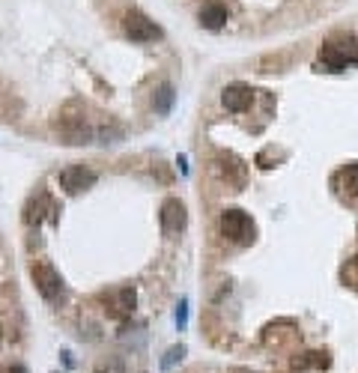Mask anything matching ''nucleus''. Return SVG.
<instances>
[{"mask_svg": "<svg viewBox=\"0 0 358 373\" xmlns=\"http://www.w3.org/2000/svg\"><path fill=\"white\" fill-rule=\"evenodd\" d=\"M347 275H349L352 281H358V257H355V260L349 263V269H343V278H347Z\"/></svg>", "mask_w": 358, "mask_h": 373, "instance_id": "nucleus-13", "label": "nucleus"}, {"mask_svg": "<svg viewBox=\"0 0 358 373\" xmlns=\"http://www.w3.org/2000/svg\"><path fill=\"white\" fill-rule=\"evenodd\" d=\"M57 182H60V185H63L66 191H72V194H78V191H84V189H90V185L96 182V170H90V167H84V165H72V167L60 170V177H57Z\"/></svg>", "mask_w": 358, "mask_h": 373, "instance_id": "nucleus-4", "label": "nucleus"}, {"mask_svg": "<svg viewBox=\"0 0 358 373\" xmlns=\"http://www.w3.org/2000/svg\"><path fill=\"white\" fill-rule=\"evenodd\" d=\"M221 233L236 242V245H251L254 236H257V227L251 221V215L248 212H242V209H224L221 212Z\"/></svg>", "mask_w": 358, "mask_h": 373, "instance_id": "nucleus-2", "label": "nucleus"}, {"mask_svg": "<svg viewBox=\"0 0 358 373\" xmlns=\"http://www.w3.org/2000/svg\"><path fill=\"white\" fill-rule=\"evenodd\" d=\"M185 352H189V350H185L182 343H177V347H170V350L164 352V358H162V362H159L162 373H170V370H174L177 364H182V358H185Z\"/></svg>", "mask_w": 358, "mask_h": 373, "instance_id": "nucleus-11", "label": "nucleus"}, {"mask_svg": "<svg viewBox=\"0 0 358 373\" xmlns=\"http://www.w3.org/2000/svg\"><path fill=\"white\" fill-rule=\"evenodd\" d=\"M251 99H254V90L248 87V84H227V87L221 90V102L227 111H233V113H242L248 105H251Z\"/></svg>", "mask_w": 358, "mask_h": 373, "instance_id": "nucleus-6", "label": "nucleus"}, {"mask_svg": "<svg viewBox=\"0 0 358 373\" xmlns=\"http://www.w3.org/2000/svg\"><path fill=\"white\" fill-rule=\"evenodd\" d=\"M227 21V9L221 4H206L200 9V24L209 27V30H218V27Z\"/></svg>", "mask_w": 358, "mask_h": 373, "instance_id": "nucleus-9", "label": "nucleus"}, {"mask_svg": "<svg viewBox=\"0 0 358 373\" xmlns=\"http://www.w3.org/2000/svg\"><path fill=\"white\" fill-rule=\"evenodd\" d=\"M33 278H36V286H39L42 299H48V302H54V299L63 293V281H60V275H57L51 266H39L33 272Z\"/></svg>", "mask_w": 358, "mask_h": 373, "instance_id": "nucleus-7", "label": "nucleus"}, {"mask_svg": "<svg viewBox=\"0 0 358 373\" xmlns=\"http://www.w3.org/2000/svg\"><path fill=\"white\" fill-rule=\"evenodd\" d=\"M347 66H358V36L328 39L320 48L317 69L320 72H343Z\"/></svg>", "mask_w": 358, "mask_h": 373, "instance_id": "nucleus-1", "label": "nucleus"}, {"mask_svg": "<svg viewBox=\"0 0 358 373\" xmlns=\"http://www.w3.org/2000/svg\"><path fill=\"white\" fill-rule=\"evenodd\" d=\"M9 373H27V367H21V364H16V367H12Z\"/></svg>", "mask_w": 358, "mask_h": 373, "instance_id": "nucleus-14", "label": "nucleus"}, {"mask_svg": "<svg viewBox=\"0 0 358 373\" xmlns=\"http://www.w3.org/2000/svg\"><path fill=\"white\" fill-rule=\"evenodd\" d=\"M159 221H162V230L167 236H174L179 230H185V221H189V215H185V206L182 200H167L159 212Z\"/></svg>", "mask_w": 358, "mask_h": 373, "instance_id": "nucleus-5", "label": "nucleus"}, {"mask_svg": "<svg viewBox=\"0 0 358 373\" xmlns=\"http://www.w3.org/2000/svg\"><path fill=\"white\" fill-rule=\"evenodd\" d=\"M340 189L352 197H358V165H347L340 170Z\"/></svg>", "mask_w": 358, "mask_h": 373, "instance_id": "nucleus-10", "label": "nucleus"}, {"mask_svg": "<svg viewBox=\"0 0 358 373\" xmlns=\"http://www.w3.org/2000/svg\"><path fill=\"white\" fill-rule=\"evenodd\" d=\"M123 27H125V36H132L135 42H155V39H162V27L150 21L143 12L132 9V12H125V18H123Z\"/></svg>", "mask_w": 358, "mask_h": 373, "instance_id": "nucleus-3", "label": "nucleus"}, {"mask_svg": "<svg viewBox=\"0 0 358 373\" xmlns=\"http://www.w3.org/2000/svg\"><path fill=\"white\" fill-rule=\"evenodd\" d=\"M174 99H177V93H174V87L170 84H159V87L152 90V108H155V113H170V108H174Z\"/></svg>", "mask_w": 358, "mask_h": 373, "instance_id": "nucleus-8", "label": "nucleus"}, {"mask_svg": "<svg viewBox=\"0 0 358 373\" xmlns=\"http://www.w3.org/2000/svg\"><path fill=\"white\" fill-rule=\"evenodd\" d=\"M185 325H189V302H185V299H182V302H179V308H177V328L182 332Z\"/></svg>", "mask_w": 358, "mask_h": 373, "instance_id": "nucleus-12", "label": "nucleus"}]
</instances>
